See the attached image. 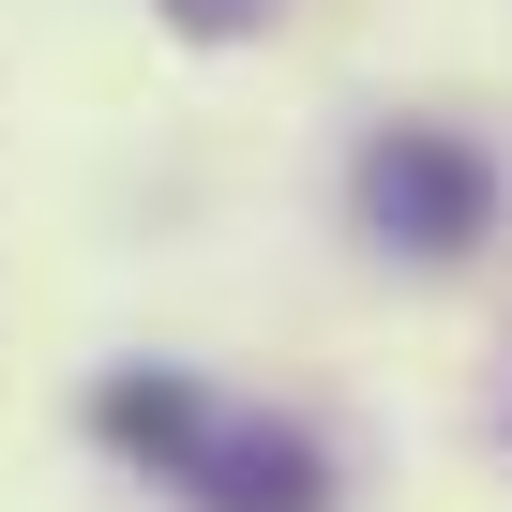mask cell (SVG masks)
Instances as JSON below:
<instances>
[{
  "mask_svg": "<svg viewBox=\"0 0 512 512\" xmlns=\"http://www.w3.org/2000/svg\"><path fill=\"white\" fill-rule=\"evenodd\" d=\"M166 31H196V46H241V31H272V0H166Z\"/></svg>",
  "mask_w": 512,
  "mask_h": 512,
  "instance_id": "obj_3",
  "label": "cell"
},
{
  "mask_svg": "<svg viewBox=\"0 0 512 512\" xmlns=\"http://www.w3.org/2000/svg\"><path fill=\"white\" fill-rule=\"evenodd\" d=\"M91 437L136 452L151 482H181L196 512H332V452H317L302 422H272V407H211V392L166 377V362H121V377L91 392Z\"/></svg>",
  "mask_w": 512,
  "mask_h": 512,
  "instance_id": "obj_1",
  "label": "cell"
},
{
  "mask_svg": "<svg viewBox=\"0 0 512 512\" xmlns=\"http://www.w3.org/2000/svg\"><path fill=\"white\" fill-rule=\"evenodd\" d=\"M347 196H362V226L392 256H467L497 226V151L452 136V121H377L362 166H347Z\"/></svg>",
  "mask_w": 512,
  "mask_h": 512,
  "instance_id": "obj_2",
  "label": "cell"
}]
</instances>
